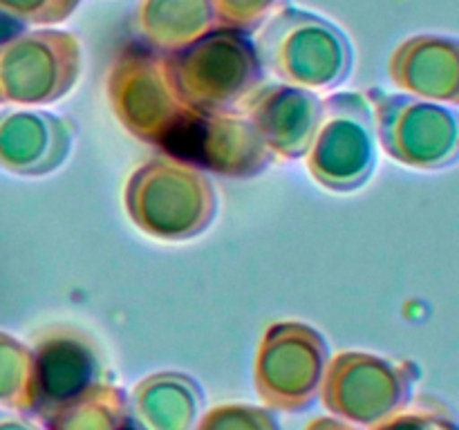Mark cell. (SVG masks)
<instances>
[{
    "mask_svg": "<svg viewBox=\"0 0 459 430\" xmlns=\"http://www.w3.org/2000/svg\"><path fill=\"white\" fill-rule=\"evenodd\" d=\"M130 222L157 240H191L215 219L218 195L197 166L178 157H155L133 170L124 188Z\"/></svg>",
    "mask_w": 459,
    "mask_h": 430,
    "instance_id": "cell-1",
    "label": "cell"
},
{
    "mask_svg": "<svg viewBox=\"0 0 459 430\" xmlns=\"http://www.w3.org/2000/svg\"><path fill=\"white\" fill-rule=\"evenodd\" d=\"M254 45L263 70L312 92L336 88L352 70L348 36L327 18L290 4L267 16Z\"/></svg>",
    "mask_w": 459,
    "mask_h": 430,
    "instance_id": "cell-2",
    "label": "cell"
},
{
    "mask_svg": "<svg viewBox=\"0 0 459 430\" xmlns=\"http://www.w3.org/2000/svg\"><path fill=\"white\" fill-rule=\"evenodd\" d=\"M166 74L179 101L195 112H233L264 79L247 31L213 27L179 52L164 54Z\"/></svg>",
    "mask_w": 459,
    "mask_h": 430,
    "instance_id": "cell-3",
    "label": "cell"
},
{
    "mask_svg": "<svg viewBox=\"0 0 459 430\" xmlns=\"http://www.w3.org/2000/svg\"><path fill=\"white\" fill-rule=\"evenodd\" d=\"M106 94L119 124L142 142L164 148L191 115L166 74L164 54L130 43L117 52L106 79Z\"/></svg>",
    "mask_w": 459,
    "mask_h": 430,
    "instance_id": "cell-4",
    "label": "cell"
},
{
    "mask_svg": "<svg viewBox=\"0 0 459 430\" xmlns=\"http://www.w3.org/2000/svg\"><path fill=\"white\" fill-rule=\"evenodd\" d=\"M81 43L72 31H21L0 43V106H49L74 88Z\"/></svg>",
    "mask_w": 459,
    "mask_h": 430,
    "instance_id": "cell-5",
    "label": "cell"
},
{
    "mask_svg": "<svg viewBox=\"0 0 459 430\" xmlns=\"http://www.w3.org/2000/svg\"><path fill=\"white\" fill-rule=\"evenodd\" d=\"M307 170L321 186L345 193L363 186L375 168L372 110L357 92L323 99L321 119L307 155Z\"/></svg>",
    "mask_w": 459,
    "mask_h": 430,
    "instance_id": "cell-6",
    "label": "cell"
},
{
    "mask_svg": "<svg viewBox=\"0 0 459 430\" xmlns=\"http://www.w3.org/2000/svg\"><path fill=\"white\" fill-rule=\"evenodd\" d=\"M164 150L229 177H254L276 161L251 121L238 110H191Z\"/></svg>",
    "mask_w": 459,
    "mask_h": 430,
    "instance_id": "cell-7",
    "label": "cell"
},
{
    "mask_svg": "<svg viewBox=\"0 0 459 430\" xmlns=\"http://www.w3.org/2000/svg\"><path fill=\"white\" fill-rule=\"evenodd\" d=\"M323 99L287 83H260L242 99L238 112L260 134L273 159L294 161L307 155L321 119Z\"/></svg>",
    "mask_w": 459,
    "mask_h": 430,
    "instance_id": "cell-8",
    "label": "cell"
},
{
    "mask_svg": "<svg viewBox=\"0 0 459 430\" xmlns=\"http://www.w3.org/2000/svg\"><path fill=\"white\" fill-rule=\"evenodd\" d=\"M70 121L34 108L0 110V168L22 177L56 170L72 148Z\"/></svg>",
    "mask_w": 459,
    "mask_h": 430,
    "instance_id": "cell-9",
    "label": "cell"
},
{
    "mask_svg": "<svg viewBox=\"0 0 459 430\" xmlns=\"http://www.w3.org/2000/svg\"><path fill=\"white\" fill-rule=\"evenodd\" d=\"M218 27L211 0H139L133 30L143 47L173 54Z\"/></svg>",
    "mask_w": 459,
    "mask_h": 430,
    "instance_id": "cell-10",
    "label": "cell"
},
{
    "mask_svg": "<svg viewBox=\"0 0 459 430\" xmlns=\"http://www.w3.org/2000/svg\"><path fill=\"white\" fill-rule=\"evenodd\" d=\"M83 0H0V13L18 22L52 27L65 22Z\"/></svg>",
    "mask_w": 459,
    "mask_h": 430,
    "instance_id": "cell-11",
    "label": "cell"
},
{
    "mask_svg": "<svg viewBox=\"0 0 459 430\" xmlns=\"http://www.w3.org/2000/svg\"><path fill=\"white\" fill-rule=\"evenodd\" d=\"M220 27L254 31L267 21L276 0H211Z\"/></svg>",
    "mask_w": 459,
    "mask_h": 430,
    "instance_id": "cell-12",
    "label": "cell"
},
{
    "mask_svg": "<svg viewBox=\"0 0 459 430\" xmlns=\"http://www.w3.org/2000/svg\"><path fill=\"white\" fill-rule=\"evenodd\" d=\"M22 363H25V349L21 348V343L0 331V399L12 397Z\"/></svg>",
    "mask_w": 459,
    "mask_h": 430,
    "instance_id": "cell-13",
    "label": "cell"
}]
</instances>
